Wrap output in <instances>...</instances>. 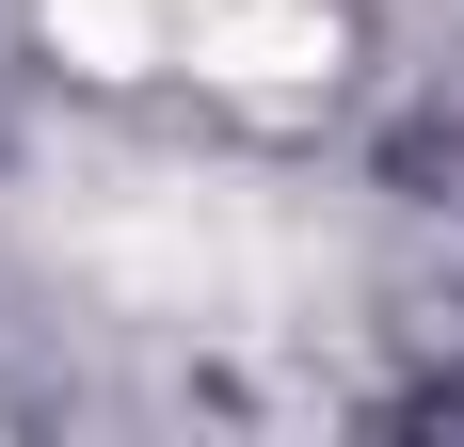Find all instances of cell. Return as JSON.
I'll return each instance as SVG.
<instances>
[{"mask_svg":"<svg viewBox=\"0 0 464 447\" xmlns=\"http://www.w3.org/2000/svg\"><path fill=\"white\" fill-rule=\"evenodd\" d=\"M64 256L112 304H144V319H225V336H256V319H288L321 288V224L273 208L256 176H81Z\"/></svg>","mask_w":464,"mask_h":447,"instance_id":"cell-1","label":"cell"},{"mask_svg":"<svg viewBox=\"0 0 464 447\" xmlns=\"http://www.w3.org/2000/svg\"><path fill=\"white\" fill-rule=\"evenodd\" d=\"M192 64H208V81H321V64H336V16H321V0H225V16L192 33Z\"/></svg>","mask_w":464,"mask_h":447,"instance_id":"cell-2","label":"cell"},{"mask_svg":"<svg viewBox=\"0 0 464 447\" xmlns=\"http://www.w3.org/2000/svg\"><path fill=\"white\" fill-rule=\"evenodd\" d=\"M208 16H225V0H48V33L81 48V64H192Z\"/></svg>","mask_w":464,"mask_h":447,"instance_id":"cell-3","label":"cell"}]
</instances>
